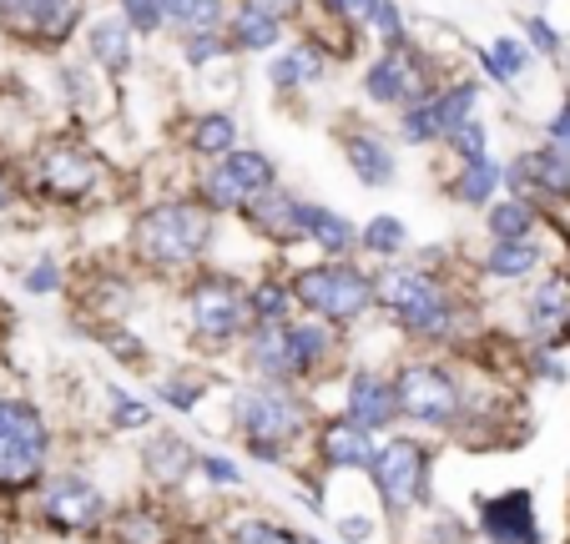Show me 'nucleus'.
Masks as SVG:
<instances>
[{
	"label": "nucleus",
	"instance_id": "obj_48",
	"mask_svg": "<svg viewBox=\"0 0 570 544\" xmlns=\"http://www.w3.org/2000/svg\"><path fill=\"white\" fill-rule=\"evenodd\" d=\"M490 51H495V61L505 66L510 81H520V76L535 66V51L525 46V36H495V41H490Z\"/></svg>",
	"mask_w": 570,
	"mask_h": 544
},
{
	"label": "nucleus",
	"instance_id": "obj_19",
	"mask_svg": "<svg viewBox=\"0 0 570 544\" xmlns=\"http://www.w3.org/2000/svg\"><path fill=\"white\" fill-rule=\"evenodd\" d=\"M354 424H364L368 434L389 438L399 428V398H394V378L379 368H348L344 374V408Z\"/></svg>",
	"mask_w": 570,
	"mask_h": 544
},
{
	"label": "nucleus",
	"instance_id": "obj_36",
	"mask_svg": "<svg viewBox=\"0 0 570 544\" xmlns=\"http://www.w3.org/2000/svg\"><path fill=\"white\" fill-rule=\"evenodd\" d=\"M151 398L161 408H173V414H197L207 398V374H197V368H161L151 378Z\"/></svg>",
	"mask_w": 570,
	"mask_h": 544
},
{
	"label": "nucleus",
	"instance_id": "obj_34",
	"mask_svg": "<svg viewBox=\"0 0 570 544\" xmlns=\"http://www.w3.org/2000/svg\"><path fill=\"white\" fill-rule=\"evenodd\" d=\"M248 313L253 328H283V323L298 318V303H293V288L283 273H263V278L248 283Z\"/></svg>",
	"mask_w": 570,
	"mask_h": 544
},
{
	"label": "nucleus",
	"instance_id": "obj_35",
	"mask_svg": "<svg viewBox=\"0 0 570 544\" xmlns=\"http://www.w3.org/2000/svg\"><path fill=\"white\" fill-rule=\"evenodd\" d=\"M484 86L480 76H450V81L434 91V117H440V137L450 141L464 121H474V107H480Z\"/></svg>",
	"mask_w": 570,
	"mask_h": 544
},
{
	"label": "nucleus",
	"instance_id": "obj_29",
	"mask_svg": "<svg viewBox=\"0 0 570 544\" xmlns=\"http://www.w3.org/2000/svg\"><path fill=\"white\" fill-rule=\"evenodd\" d=\"M283 36H288V21H278V16L248 11V6H233V16H227L233 56H273L283 51Z\"/></svg>",
	"mask_w": 570,
	"mask_h": 544
},
{
	"label": "nucleus",
	"instance_id": "obj_5",
	"mask_svg": "<svg viewBox=\"0 0 570 544\" xmlns=\"http://www.w3.org/2000/svg\"><path fill=\"white\" fill-rule=\"evenodd\" d=\"M394 398H399V418L420 434H460L464 418L474 408L480 378L464 374L460 363L440 358V353H414L394 368Z\"/></svg>",
	"mask_w": 570,
	"mask_h": 544
},
{
	"label": "nucleus",
	"instance_id": "obj_58",
	"mask_svg": "<svg viewBox=\"0 0 570 544\" xmlns=\"http://www.w3.org/2000/svg\"><path fill=\"white\" fill-rule=\"evenodd\" d=\"M566 520H570V514H566Z\"/></svg>",
	"mask_w": 570,
	"mask_h": 544
},
{
	"label": "nucleus",
	"instance_id": "obj_2",
	"mask_svg": "<svg viewBox=\"0 0 570 544\" xmlns=\"http://www.w3.org/2000/svg\"><path fill=\"white\" fill-rule=\"evenodd\" d=\"M217 243V212H207L193 192H173L147 202L127 227L131 267L151 278H193L203 273Z\"/></svg>",
	"mask_w": 570,
	"mask_h": 544
},
{
	"label": "nucleus",
	"instance_id": "obj_9",
	"mask_svg": "<svg viewBox=\"0 0 570 544\" xmlns=\"http://www.w3.org/2000/svg\"><path fill=\"white\" fill-rule=\"evenodd\" d=\"M368 484H374L379 514L389 524H404L414 514H430L434 494V444L420 434H389L379 444V459L368 464Z\"/></svg>",
	"mask_w": 570,
	"mask_h": 544
},
{
	"label": "nucleus",
	"instance_id": "obj_21",
	"mask_svg": "<svg viewBox=\"0 0 570 544\" xmlns=\"http://www.w3.org/2000/svg\"><path fill=\"white\" fill-rule=\"evenodd\" d=\"M328 71H334V46L323 41V36H298V41L283 46L278 56H268V86L278 97L313 91Z\"/></svg>",
	"mask_w": 570,
	"mask_h": 544
},
{
	"label": "nucleus",
	"instance_id": "obj_8",
	"mask_svg": "<svg viewBox=\"0 0 570 544\" xmlns=\"http://www.w3.org/2000/svg\"><path fill=\"white\" fill-rule=\"evenodd\" d=\"M288 288H293V303H298L303 318H318L338 333L354 328V323H364L368 313H379L374 273L358 267V263H348V257H338V263L318 257V263L293 267Z\"/></svg>",
	"mask_w": 570,
	"mask_h": 544
},
{
	"label": "nucleus",
	"instance_id": "obj_22",
	"mask_svg": "<svg viewBox=\"0 0 570 544\" xmlns=\"http://www.w3.org/2000/svg\"><path fill=\"white\" fill-rule=\"evenodd\" d=\"M338 147H344V161L364 187H394L399 177V151H394V137L379 127H344L338 131Z\"/></svg>",
	"mask_w": 570,
	"mask_h": 544
},
{
	"label": "nucleus",
	"instance_id": "obj_17",
	"mask_svg": "<svg viewBox=\"0 0 570 544\" xmlns=\"http://www.w3.org/2000/svg\"><path fill=\"white\" fill-rule=\"evenodd\" d=\"M474 540L484 544H546V524L535 514V489L474 494Z\"/></svg>",
	"mask_w": 570,
	"mask_h": 544
},
{
	"label": "nucleus",
	"instance_id": "obj_15",
	"mask_svg": "<svg viewBox=\"0 0 570 544\" xmlns=\"http://www.w3.org/2000/svg\"><path fill=\"white\" fill-rule=\"evenodd\" d=\"M520 328L530 333L525 343L550 353L570 348V267L550 263L520 298Z\"/></svg>",
	"mask_w": 570,
	"mask_h": 544
},
{
	"label": "nucleus",
	"instance_id": "obj_51",
	"mask_svg": "<svg viewBox=\"0 0 570 544\" xmlns=\"http://www.w3.org/2000/svg\"><path fill=\"white\" fill-rule=\"evenodd\" d=\"M546 147H556V151H570V97H560V107L550 111V121H546Z\"/></svg>",
	"mask_w": 570,
	"mask_h": 544
},
{
	"label": "nucleus",
	"instance_id": "obj_25",
	"mask_svg": "<svg viewBox=\"0 0 570 544\" xmlns=\"http://www.w3.org/2000/svg\"><path fill=\"white\" fill-rule=\"evenodd\" d=\"M474 267H480V278H490V283H535L550 267V253L540 237H530V243H484Z\"/></svg>",
	"mask_w": 570,
	"mask_h": 544
},
{
	"label": "nucleus",
	"instance_id": "obj_10",
	"mask_svg": "<svg viewBox=\"0 0 570 544\" xmlns=\"http://www.w3.org/2000/svg\"><path fill=\"white\" fill-rule=\"evenodd\" d=\"M51 469V424L31 398H0V494L21 500L46 484Z\"/></svg>",
	"mask_w": 570,
	"mask_h": 544
},
{
	"label": "nucleus",
	"instance_id": "obj_43",
	"mask_svg": "<svg viewBox=\"0 0 570 544\" xmlns=\"http://www.w3.org/2000/svg\"><path fill=\"white\" fill-rule=\"evenodd\" d=\"M21 288H26V298H56V293L66 288L61 263H56V257H36V263L21 273Z\"/></svg>",
	"mask_w": 570,
	"mask_h": 544
},
{
	"label": "nucleus",
	"instance_id": "obj_13",
	"mask_svg": "<svg viewBox=\"0 0 570 544\" xmlns=\"http://www.w3.org/2000/svg\"><path fill=\"white\" fill-rule=\"evenodd\" d=\"M450 81L440 76V61H434L424 46H394V51H374V61L364 66V101L389 111H404L414 101H434V91Z\"/></svg>",
	"mask_w": 570,
	"mask_h": 544
},
{
	"label": "nucleus",
	"instance_id": "obj_24",
	"mask_svg": "<svg viewBox=\"0 0 570 544\" xmlns=\"http://www.w3.org/2000/svg\"><path fill=\"white\" fill-rule=\"evenodd\" d=\"M87 61L111 81L137 71V31L121 21V11H107L87 26Z\"/></svg>",
	"mask_w": 570,
	"mask_h": 544
},
{
	"label": "nucleus",
	"instance_id": "obj_28",
	"mask_svg": "<svg viewBox=\"0 0 570 544\" xmlns=\"http://www.w3.org/2000/svg\"><path fill=\"white\" fill-rule=\"evenodd\" d=\"M450 202L470 207V212H484V207H495L500 192H505V167L495 157H480V161H464L460 171L450 177Z\"/></svg>",
	"mask_w": 570,
	"mask_h": 544
},
{
	"label": "nucleus",
	"instance_id": "obj_42",
	"mask_svg": "<svg viewBox=\"0 0 570 544\" xmlns=\"http://www.w3.org/2000/svg\"><path fill=\"white\" fill-rule=\"evenodd\" d=\"M101 348H107L117 363H127V368H141V363L151 358L147 338H137L127 323H117V328H101Z\"/></svg>",
	"mask_w": 570,
	"mask_h": 544
},
{
	"label": "nucleus",
	"instance_id": "obj_50",
	"mask_svg": "<svg viewBox=\"0 0 570 544\" xmlns=\"http://www.w3.org/2000/svg\"><path fill=\"white\" fill-rule=\"evenodd\" d=\"M233 6H248V11H263V16H278V21H303L308 0H233Z\"/></svg>",
	"mask_w": 570,
	"mask_h": 544
},
{
	"label": "nucleus",
	"instance_id": "obj_11",
	"mask_svg": "<svg viewBox=\"0 0 570 544\" xmlns=\"http://www.w3.org/2000/svg\"><path fill=\"white\" fill-rule=\"evenodd\" d=\"M278 187V161L258 147H237L223 161H207L193 177V197L217 217H243L258 197Z\"/></svg>",
	"mask_w": 570,
	"mask_h": 544
},
{
	"label": "nucleus",
	"instance_id": "obj_57",
	"mask_svg": "<svg viewBox=\"0 0 570 544\" xmlns=\"http://www.w3.org/2000/svg\"><path fill=\"white\" fill-rule=\"evenodd\" d=\"M530 6H546V0H530Z\"/></svg>",
	"mask_w": 570,
	"mask_h": 544
},
{
	"label": "nucleus",
	"instance_id": "obj_6",
	"mask_svg": "<svg viewBox=\"0 0 570 544\" xmlns=\"http://www.w3.org/2000/svg\"><path fill=\"white\" fill-rule=\"evenodd\" d=\"M183 333L197 353H237L243 338L253 333V313H248V283L237 278L233 267H213L183 283Z\"/></svg>",
	"mask_w": 570,
	"mask_h": 544
},
{
	"label": "nucleus",
	"instance_id": "obj_3",
	"mask_svg": "<svg viewBox=\"0 0 570 544\" xmlns=\"http://www.w3.org/2000/svg\"><path fill=\"white\" fill-rule=\"evenodd\" d=\"M318 404H313L308 388H288V384H237L233 388V434L243 444V454L268 469L308 448L313 428H318Z\"/></svg>",
	"mask_w": 570,
	"mask_h": 544
},
{
	"label": "nucleus",
	"instance_id": "obj_12",
	"mask_svg": "<svg viewBox=\"0 0 570 544\" xmlns=\"http://www.w3.org/2000/svg\"><path fill=\"white\" fill-rule=\"evenodd\" d=\"M117 504L107 500L97 479H87L81 469L46 474V484L31 494V514L41 530L61 534V540H81V534H101Z\"/></svg>",
	"mask_w": 570,
	"mask_h": 544
},
{
	"label": "nucleus",
	"instance_id": "obj_33",
	"mask_svg": "<svg viewBox=\"0 0 570 544\" xmlns=\"http://www.w3.org/2000/svg\"><path fill=\"white\" fill-rule=\"evenodd\" d=\"M157 6L177 41H183V36L227 31V16H233V0H157Z\"/></svg>",
	"mask_w": 570,
	"mask_h": 544
},
{
	"label": "nucleus",
	"instance_id": "obj_16",
	"mask_svg": "<svg viewBox=\"0 0 570 544\" xmlns=\"http://www.w3.org/2000/svg\"><path fill=\"white\" fill-rule=\"evenodd\" d=\"M379 444L384 438L368 434L348 414H323L308 438V469H318L323 479L328 474H368V464L379 459Z\"/></svg>",
	"mask_w": 570,
	"mask_h": 544
},
{
	"label": "nucleus",
	"instance_id": "obj_53",
	"mask_svg": "<svg viewBox=\"0 0 570 544\" xmlns=\"http://www.w3.org/2000/svg\"><path fill=\"white\" fill-rule=\"evenodd\" d=\"M16 197H21V181H16V171L0 161V212H11Z\"/></svg>",
	"mask_w": 570,
	"mask_h": 544
},
{
	"label": "nucleus",
	"instance_id": "obj_47",
	"mask_svg": "<svg viewBox=\"0 0 570 544\" xmlns=\"http://www.w3.org/2000/svg\"><path fill=\"white\" fill-rule=\"evenodd\" d=\"M117 11H121V21L137 31V41H141V36L151 41V36L167 31V21H161V6H157V0H117Z\"/></svg>",
	"mask_w": 570,
	"mask_h": 544
},
{
	"label": "nucleus",
	"instance_id": "obj_46",
	"mask_svg": "<svg viewBox=\"0 0 570 544\" xmlns=\"http://www.w3.org/2000/svg\"><path fill=\"white\" fill-rule=\"evenodd\" d=\"M520 36H525V46L535 56H546V61H556V56L566 51V36H560L546 16H520Z\"/></svg>",
	"mask_w": 570,
	"mask_h": 544
},
{
	"label": "nucleus",
	"instance_id": "obj_27",
	"mask_svg": "<svg viewBox=\"0 0 570 544\" xmlns=\"http://www.w3.org/2000/svg\"><path fill=\"white\" fill-rule=\"evenodd\" d=\"M550 222V212L530 197H500L495 207H484V237L490 243H530Z\"/></svg>",
	"mask_w": 570,
	"mask_h": 544
},
{
	"label": "nucleus",
	"instance_id": "obj_54",
	"mask_svg": "<svg viewBox=\"0 0 570 544\" xmlns=\"http://www.w3.org/2000/svg\"><path fill=\"white\" fill-rule=\"evenodd\" d=\"M323 16H334V21H348V11H354V0H313Z\"/></svg>",
	"mask_w": 570,
	"mask_h": 544
},
{
	"label": "nucleus",
	"instance_id": "obj_37",
	"mask_svg": "<svg viewBox=\"0 0 570 544\" xmlns=\"http://www.w3.org/2000/svg\"><path fill=\"white\" fill-rule=\"evenodd\" d=\"M223 544H308V534L293 524L273 520V514H233L223 524Z\"/></svg>",
	"mask_w": 570,
	"mask_h": 544
},
{
	"label": "nucleus",
	"instance_id": "obj_32",
	"mask_svg": "<svg viewBox=\"0 0 570 544\" xmlns=\"http://www.w3.org/2000/svg\"><path fill=\"white\" fill-rule=\"evenodd\" d=\"M348 26L368 31L379 41V51H394V46H410V16L399 0H354V11H348Z\"/></svg>",
	"mask_w": 570,
	"mask_h": 544
},
{
	"label": "nucleus",
	"instance_id": "obj_31",
	"mask_svg": "<svg viewBox=\"0 0 570 544\" xmlns=\"http://www.w3.org/2000/svg\"><path fill=\"white\" fill-rule=\"evenodd\" d=\"M243 147V127H237L233 111H197L193 121H187V151H193L197 161H223L227 151Z\"/></svg>",
	"mask_w": 570,
	"mask_h": 544
},
{
	"label": "nucleus",
	"instance_id": "obj_38",
	"mask_svg": "<svg viewBox=\"0 0 570 544\" xmlns=\"http://www.w3.org/2000/svg\"><path fill=\"white\" fill-rule=\"evenodd\" d=\"M358 253L379 257V263H399V257L410 253V227H404V217H394V212L368 217V222L358 227Z\"/></svg>",
	"mask_w": 570,
	"mask_h": 544
},
{
	"label": "nucleus",
	"instance_id": "obj_45",
	"mask_svg": "<svg viewBox=\"0 0 570 544\" xmlns=\"http://www.w3.org/2000/svg\"><path fill=\"white\" fill-rule=\"evenodd\" d=\"M444 147H450V157L460 161V167H464V161H480V157H490V127L474 117V121H464V127L454 131Z\"/></svg>",
	"mask_w": 570,
	"mask_h": 544
},
{
	"label": "nucleus",
	"instance_id": "obj_23",
	"mask_svg": "<svg viewBox=\"0 0 570 544\" xmlns=\"http://www.w3.org/2000/svg\"><path fill=\"white\" fill-rule=\"evenodd\" d=\"M101 540H107V544H177L183 534H177L173 510H167L161 500H137V504L111 510Z\"/></svg>",
	"mask_w": 570,
	"mask_h": 544
},
{
	"label": "nucleus",
	"instance_id": "obj_4",
	"mask_svg": "<svg viewBox=\"0 0 570 544\" xmlns=\"http://www.w3.org/2000/svg\"><path fill=\"white\" fill-rule=\"evenodd\" d=\"M338 348H344V333L298 313L283 328H253L243 338V348H237V363L248 368L253 384L318 388L323 374H334Z\"/></svg>",
	"mask_w": 570,
	"mask_h": 544
},
{
	"label": "nucleus",
	"instance_id": "obj_49",
	"mask_svg": "<svg viewBox=\"0 0 570 544\" xmlns=\"http://www.w3.org/2000/svg\"><path fill=\"white\" fill-rule=\"evenodd\" d=\"M334 534H338V544H374L379 540V514H364V510L344 514V520L334 524Z\"/></svg>",
	"mask_w": 570,
	"mask_h": 544
},
{
	"label": "nucleus",
	"instance_id": "obj_20",
	"mask_svg": "<svg viewBox=\"0 0 570 544\" xmlns=\"http://www.w3.org/2000/svg\"><path fill=\"white\" fill-rule=\"evenodd\" d=\"M303 212H308V197L288 192V187L278 181L268 197H258V202L243 212V227H248L253 237H263L273 253H288V247L308 243V233H303Z\"/></svg>",
	"mask_w": 570,
	"mask_h": 544
},
{
	"label": "nucleus",
	"instance_id": "obj_44",
	"mask_svg": "<svg viewBox=\"0 0 570 544\" xmlns=\"http://www.w3.org/2000/svg\"><path fill=\"white\" fill-rule=\"evenodd\" d=\"M197 474H203V484H213V489H243V484H248L243 464L227 459V454H217V448H203V464H197Z\"/></svg>",
	"mask_w": 570,
	"mask_h": 544
},
{
	"label": "nucleus",
	"instance_id": "obj_18",
	"mask_svg": "<svg viewBox=\"0 0 570 544\" xmlns=\"http://www.w3.org/2000/svg\"><path fill=\"white\" fill-rule=\"evenodd\" d=\"M141 464V479L157 500H177L187 484L197 479V464H203V448L183 434V428H151L147 444L137 454Z\"/></svg>",
	"mask_w": 570,
	"mask_h": 544
},
{
	"label": "nucleus",
	"instance_id": "obj_39",
	"mask_svg": "<svg viewBox=\"0 0 570 544\" xmlns=\"http://www.w3.org/2000/svg\"><path fill=\"white\" fill-rule=\"evenodd\" d=\"M157 414H151L147 398L127 394L121 384H107V428L111 434H151Z\"/></svg>",
	"mask_w": 570,
	"mask_h": 544
},
{
	"label": "nucleus",
	"instance_id": "obj_52",
	"mask_svg": "<svg viewBox=\"0 0 570 544\" xmlns=\"http://www.w3.org/2000/svg\"><path fill=\"white\" fill-rule=\"evenodd\" d=\"M474 66H480L484 81H495V86H515V81L505 76V66L495 61V51H490V46H480V51H474Z\"/></svg>",
	"mask_w": 570,
	"mask_h": 544
},
{
	"label": "nucleus",
	"instance_id": "obj_41",
	"mask_svg": "<svg viewBox=\"0 0 570 544\" xmlns=\"http://www.w3.org/2000/svg\"><path fill=\"white\" fill-rule=\"evenodd\" d=\"M227 56H233V41H227V31L183 36V61H187V71H207V66L227 61Z\"/></svg>",
	"mask_w": 570,
	"mask_h": 544
},
{
	"label": "nucleus",
	"instance_id": "obj_14",
	"mask_svg": "<svg viewBox=\"0 0 570 544\" xmlns=\"http://www.w3.org/2000/svg\"><path fill=\"white\" fill-rule=\"evenodd\" d=\"M0 31L26 51H61L81 31V0H0Z\"/></svg>",
	"mask_w": 570,
	"mask_h": 544
},
{
	"label": "nucleus",
	"instance_id": "obj_26",
	"mask_svg": "<svg viewBox=\"0 0 570 544\" xmlns=\"http://www.w3.org/2000/svg\"><path fill=\"white\" fill-rule=\"evenodd\" d=\"M56 81H61L66 107H71L81 121H101V117H111L107 76H101L91 61H61V66H56Z\"/></svg>",
	"mask_w": 570,
	"mask_h": 544
},
{
	"label": "nucleus",
	"instance_id": "obj_1",
	"mask_svg": "<svg viewBox=\"0 0 570 544\" xmlns=\"http://www.w3.org/2000/svg\"><path fill=\"white\" fill-rule=\"evenodd\" d=\"M379 313L414 348H450L470 333V293H460L434 257H399L374 267Z\"/></svg>",
	"mask_w": 570,
	"mask_h": 544
},
{
	"label": "nucleus",
	"instance_id": "obj_7",
	"mask_svg": "<svg viewBox=\"0 0 570 544\" xmlns=\"http://www.w3.org/2000/svg\"><path fill=\"white\" fill-rule=\"evenodd\" d=\"M26 192L41 197L51 207H91L111 181V167L87 137H71V131H56L51 141L31 151L26 161Z\"/></svg>",
	"mask_w": 570,
	"mask_h": 544
},
{
	"label": "nucleus",
	"instance_id": "obj_56",
	"mask_svg": "<svg viewBox=\"0 0 570 544\" xmlns=\"http://www.w3.org/2000/svg\"><path fill=\"white\" fill-rule=\"evenodd\" d=\"M0 544H11V540H6V530H0Z\"/></svg>",
	"mask_w": 570,
	"mask_h": 544
},
{
	"label": "nucleus",
	"instance_id": "obj_55",
	"mask_svg": "<svg viewBox=\"0 0 570 544\" xmlns=\"http://www.w3.org/2000/svg\"><path fill=\"white\" fill-rule=\"evenodd\" d=\"M308 544H323V540H318V534H308Z\"/></svg>",
	"mask_w": 570,
	"mask_h": 544
},
{
	"label": "nucleus",
	"instance_id": "obj_30",
	"mask_svg": "<svg viewBox=\"0 0 570 544\" xmlns=\"http://www.w3.org/2000/svg\"><path fill=\"white\" fill-rule=\"evenodd\" d=\"M303 233H308V247H318L328 263H338V257H354V253H358V227L348 222L338 207L308 202V212H303Z\"/></svg>",
	"mask_w": 570,
	"mask_h": 544
},
{
	"label": "nucleus",
	"instance_id": "obj_40",
	"mask_svg": "<svg viewBox=\"0 0 570 544\" xmlns=\"http://www.w3.org/2000/svg\"><path fill=\"white\" fill-rule=\"evenodd\" d=\"M394 137L404 141V147H434V141H444L440 137V117H434V101H414V107L399 111Z\"/></svg>",
	"mask_w": 570,
	"mask_h": 544
}]
</instances>
